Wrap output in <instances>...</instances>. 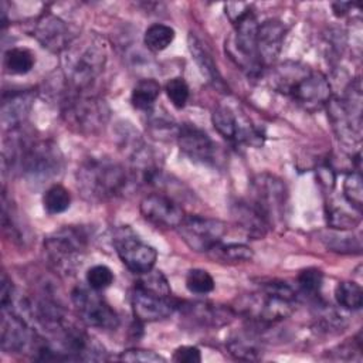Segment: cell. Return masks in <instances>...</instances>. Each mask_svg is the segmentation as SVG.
<instances>
[{
  "instance_id": "1",
  "label": "cell",
  "mask_w": 363,
  "mask_h": 363,
  "mask_svg": "<svg viewBox=\"0 0 363 363\" xmlns=\"http://www.w3.org/2000/svg\"><path fill=\"white\" fill-rule=\"evenodd\" d=\"M130 176L118 162L108 157H89L77 172V184L82 196L92 201H104L123 193Z\"/></svg>"
},
{
  "instance_id": "2",
  "label": "cell",
  "mask_w": 363,
  "mask_h": 363,
  "mask_svg": "<svg viewBox=\"0 0 363 363\" xmlns=\"http://www.w3.org/2000/svg\"><path fill=\"white\" fill-rule=\"evenodd\" d=\"M64 72L71 91H89L102 72L106 54L104 44L96 37H86L71 43L65 50Z\"/></svg>"
},
{
  "instance_id": "3",
  "label": "cell",
  "mask_w": 363,
  "mask_h": 363,
  "mask_svg": "<svg viewBox=\"0 0 363 363\" xmlns=\"http://www.w3.org/2000/svg\"><path fill=\"white\" fill-rule=\"evenodd\" d=\"M61 112L67 126L85 135L99 132L109 119L106 102L91 91L69 89L62 101Z\"/></svg>"
},
{
  "instance_id": "4",
  "label": "cell",
  "mask_w": 363,
  "mask_h": 363,
  "mask_svg": "<svg viewBox=\"0 0 363 363\" xmlns=\"http://www.w3.org/2000/svg\"><path fill=\"white\" fill-rule=\"evenodd\" d=\"M88 238L81 228L62 227L50 234L44 241L45 254L52 268L61 274L71 275L81 265L86 251Z\"/></svg>"
},
{
  "instance_id": "5",
  "label": "cell",
  "mask_w": 363,
  "mask_h": 363,
  "mask_svg": "<svg viewBox=\"0 0 363 363\" xmlns=\"http://www.w3.org/2000/svg\"><path fill=\"white\" fill-rule=\"evenodd\" d=\"M233 26L234 30L225 43V50L230 58L248 75H259L264 69L257 55V33L259 24L257 23L252 10H248L237 18Z\"/></svg>"
},
{
  "instance_id": "6",
  "label": "cell",
  "mask_w": 363,
  "mask_h": 363,
  "mask_svg": "<svg viewBox=\"0 0 363 363\" xmlns=\"http://www.w3.org/2000/svg\"><path fill=\"white\" fill-rule=\"evenodd\" d=\"M30 183H45L62 169V156L58 146L50 140L28 142L17 166Z\"/></svg>"
},
{
  "instance_id": "7",
  "label": "cell",
  "mask_w": 363,
  "mask_h": 363,
  "mask_svg": "<svg viewBox=\"0 0 363 363\" xmlns=\"http://www.w3.org/2000/svg\"><path fill=\"white\" fill-rule=\"evenodd\" d=\"M288 191L285 183L269 173H261L252 180V204L271 225L281 224L285 216Z\"/></svg>"
},
{
  "instance_id": "8",
  "label": "cell",
  "mask_w": 363,
  "mask_h": 363,
  "mask_svg": "<svg viewBox=\"0 0 363 363\" xmlns=\"http://www.w3.org/2000/svg\"><path fill=\"white\" fill-rule=\"evenodd\" d=\"M98 291L86 286H77L72 294V302L82 322L88 326L113 330L119 325V318L111 305L96 294Z\"/></svg>"
},
{
  "instance_id": "9",
  "label": "cell",
  "mask_w": 363,
  "mask_h": 363,
  "mask_svg": "<svg viewBox=\"0 0 363 363\" xmlns=\"http://www.w3.org/2000/svg\"><path fill=\"white\" fill-rule=\"evenodd\" d=\"M113 245L121 261L130 272L143 275L153 269L157 258L156 250L145 244L130 228H118L113 235Z\"/></svg>"
},
{
  "instance_id": "10",
  "label": "cell",
  "mask_w": 363,
  "mask_h": 363,
  "mask_svg": "<svg viewBox=\"0 0 363 363\" xmlns=\"http://www.w3.org/2000/svg\"><path fill=\"white\" fill-rule=\"evenodd\" d=\"M179 233L186 245L196 252H211L225 233V224L221 220L186 216L179 225Z\"/></svg>"
},
{
  "instance_id": "11",
  "label": "cell",
  "mask_w": 363,
  "mask_h": 363,
  "mask_svg": "<svg viewBox=\"0 0 363 363\" xmlns=\"http://www.w3.org/2000/svg\"><path fill=\"white\" fill-rule=\"evenodd\" d=\"M294 302L284 296L261 291L244 299L241 312L255 325L267 326L285 319L294 309Z\"/></svg>"
},
{
  "instance_id": "12",
  "label": "cell",
  "mask_w": 363,
  "mask_h": 363,
  "mask_svg": "<svg viewBox=\"0 0 363 363\" xmlns=\"http://www.w3.org/2000/svg\"><path fill=\"white\" fill-rule=\"evenodd\" d=\"M211 122L216 130L227 140L234 143H248L259 146L264 142L261 129L252 126L248 121L237 118L235 112L228 106H217L213 111Z\"/></svg>"
},
{
  "instance_id": "13",
  "label": "cell",
  "mask_w": 363,
  "mask_h": 363,
  "mask_svg": "<svg viewBox=\"0 0 363 363\" xmlns=\"http://www.w3.org/2000/svg\"><path fill=\"white\" fill-rule=\"evenodd\" d=\"M288 96H291L303 109L313 112L330 101V84L322 72L309 69L294 85Z\"/></svg>"
},
{
  "instance_id": "14",
  "label": "cell",
  "mask_w": 363,
  "mask_h": 363,
  "mask_svg": "<svg viewBox=\"0 0 363 363\" xmlns=\"http://www.w3.org/2000/svg\"><path fill=\"white\" fill-rule=\"evenodd\" d=\"M140 213L146 221L160 228H176L186 217L173 199L160 193L145 196L140 201Z\"/></svg>"
},
{
  "instance_id": "15",
  "label": "cell",
  "mask_w": 363,
  "mask_h": 363,
  "mask_svg": "<svg viewBox=\"0 0 363 363\" xmlns=\"http://www.w3.org/2000/svg\"><path fill=\"white\" fill-rule=\"evenodd\" d=\"M132 311L139 322H156L170 316L174 309H177V303L172 299V296H163L150 291H146L138 285H135L130 295Z\"/></svg>"
},
{
  "instance_id": "16",
  "label": "cell",
  "mask_w": 363,
  "mask_h": 363,
  "mask_svg": "<svg viewBox=\"0 0 363 363\" xmlns=\"http://www.w3.org/2000/svg\"><path fill=\"white\" fill-rule=\"evenodd\" d=\"M177 143L180 150L193 162L211 164L216 157V145L211 138L200 128L184 123L177 130Z\"/></svg>"
},
{
  "instance_id": "17",
  "label": "cell",
  "mask_w": 363,
  "mask_h": 363,
  "mask_svg": "<svg viewBox=\"0 0 363 363\" xmlns=\"http://www.w3.org/2000/svg\"><path fill=\"white\" fill-rule=\"evenodd\" d=\"M33 35L44 48L52 52L65 51L72 43L68 26L52 13H44L37 18L33 27Z\"/></svg>"
},
{
  "instance_id": "18",
  "label": "cell",
  "mask_w": 363,
  "mask_h": 363,
  "mask_svg": "<svg viewBox=\"0 0 363 363\" xmlns=\"http://www.w3.org/2000/svg\"><path fill=\"white\" fill-rule=\"evenodd\" d=\"M285 27L279 20H267L258 26L257 55L262 68L269 67L278 57L285 38Z\"/></svg>"
},
{
  "instance_id": "19",
  "label": "cell",
  "mask_w": 363,
  "mask_h": 363,
  "mask_svg": "<svg viewBox=\"0 0 363 363\" xmlns=\"http://www.w3.org/2000/svg\"><path fill=\"white\" fill-rule=\"evenodd\" d=\"M177 308L186 318L203 328L224 326L234 318V312L230 308L211 302H187Z\"/></svg>"
},
{
  "instance_id": "20",
  "label": "cell",
  "mask_w": 363,
  "mask_h": 363,
  "mask_svg": "<svg viewBox=\"0 0 363 363\" xmlns=\"http://www.w3.org/2000/svg\"><path fill=\"white\" fill-rule=\"evenodd\" d=\"M33 99L34 95L30 91H16L11 94H4L1 104V123L10 130L20 128V125L28 115Z\"/></svg>"
},
{
  "instance_id": "21",
  "label": "cell",
  "mask_w": 363,
  "mask_h": 363,
  "mask_svg": "<svg viewBox=\"0 0 363 363\" xmlns=\"http://www.w3.org/2000/svg\"><path fill=\"white\" fill-rule=\"evenodd\" d=\"M231 214L237 225L250 238L258 240L267 234L269 224L252 203H245V201L235 203L231 208Z\"/></svg>"
},
{
  "instance_id": "22",
  "label": "cell",
  "mask_w": 363,
  "mask_h": 363,
  "mask_svg": "<svg viewBox=\"0 0 363 363\" xmlns=\"http://www.w3.org/2000/svg\"><path fill=\"white\" fill-rule=\"evenodd\" d=\"M189 50H190L194 61L200 67V71L203 72V75H206L207 79L210 82H213L214 85H221L223 81H221V77L218 74V69H217L211 55L208 54L206 47H203V43L193 34L189 35Z\"/></svg>"
},
{
  "instance_id": "23",
  "label": "cell",
  "mask_w": 363,
  "mask_h": 363,
  "mask_svg": "<svg viewBox=\"0 0 363 363\" xmlns=\"http://www.w3.org/2000/svg\"><path fill=\"white\" fill-rule=\"evenodd\" d=\"M35 55L28 48L13 47L4 54V68L9 74L24 75L33 69Z\"/></svg>"
},
{
  "instance_id": "24",
  "label": "cell",
  "mask_w": 363,
  "mask_h": 363,
  "mask_svg": "<svg viewBox=\"0 0 363 363\" xmlns=\"http://www.w3.org/2000/svg\"><path fill=\"white\" fill-rule=\"evenodd\" d=\"M160 94V85L152 78L139 81L132 91V105L139 111H150Z\"/></svg>"
},
{
  "instance_id": "25",
  "label": "cell",
  "mask_w": 363,
  "mask_h": 363,
  "mask_svg": "<svg viewBox=\"0 0 363 363\" xmlns=\"http://www.w3.org/2000/svg\"><path fill=\"white\" fill-rule=\"evenodd\" d=\"M227 347L233 356L241 360H257L259 357V345L251 333H238L227 342Z\"/></svg>"
},
{
  "instance_id": "26",
  "label": "cell",
  "mask_w": 363,
  "mask_h": 363,
  "mask_svg": "<svg viewBox=\"0 0 363 363\" xmlns=\"http://www.w3.org/2000/svg\"><path fill=\"white\" fill-rule=\"evenodd\" d=\"M335 299L342 308L357 311L363 303V291L360 285L353 281H342L336 285Z\"/></svg>"
},
{
  "instance_id": "27",
  "label": "cell",
  "mask_w": 363,
  "mask_h": 363,
  "mask_svg": "<svg viewBox=\"0 0 363 363\" xmlns=\"http://www.w3.org/2000/svg\"><path fill=\"white\" fill-rule=\"evenodd\" d=\"M174 40V30L170 26L156 23L147 27L145 31V45L152 51H163L166 50Z\"/></svg>"
},
{
  "instance_id": "28",
  "label": "cell",
  "mask_w": 363,
  "mask_h": 363,
  "mask_svg": "<svg viewBox=\"0 0 363 363\" xmlns=\"http://www.w3.org/2000/svg\"><path fill=\"white\" fill-rule=\"evenodd\" d=\"M43 204L48 214L64 213L71 204V194L61 184H52L45 190L43 196Z\"/></svg>"
},
{
  "instance_id": "29",
  "label": "cell",
  "mask_w": 363,
  "mask_h": 363,
  "mask_svg": "<svg viewBox=\"0 0 363 363\" xmlns=\"http://www.w3.org/2000/svg\"><path fill=\"white\" fill-rule=\"evenodd\" d=\"M343 197L349 206H352L357 211H362L363 186H362V176L359 172H352L345 177Z\"/></svg>"
},
{
  "instance_id": "30",
  "label": "cell",
  "mask_w": 363,
  "mask_h": 363,
  "mask_svg": "<svg viewBox=\"0 0 363 363\" xmlns=\"http://www.w3.org/2000/svg\"><path fill=\"white\" fill-rule=\"evenodd\" d=\"M186 286L191 294L204 295L214 289V279L206 269L193 268L186 275Z\"/></svg>"
},
{
  "instance_id": "31",
  "label": "cell",
  "mask_w": 363,
  "mask_h": 363,
  "mask_svg": "<svg viewBox=\"0 0 363 363\" xmlns=\"http://www.w3.org/2000/svg\"><path fill=\"white\" fill-rule=\"evenodd\" d=\"M217 258L228 262H242L250 261L252 258V250L244 244H227L221 245V242L211 251Z\"/></svg>"
},
{
  "instance_id": "32",
  "label": "cell",
  "mask_w": 363,
  "mask_h": 363,
  "mask_svg": "<svg viewBox=\"0 0 363 363\" xmlns=\"http://www.w3.org/2000/svg\"><path fill=\"white\" fill-rule=\"evenodd\" d=\"M136 285L146 291H150L163 296H172V289L169 286V282L160 271H149L143 274Z\"/></svg>"
},
{
  "instance_id": "33",
  "label": "cell",
  "mask_w": 363,
  "mask_h": 363,
  "mask_svg": "<svg viewBox=\"0 0 363 363\" xmlns=\"http://www.w3.org/2000/svg\"><path fill=\"white\" fill-rule=\"evenodd\" d=\"M298 286L305 295L315 296L319 294L323 282V274L318 268H306L298 274Z\"/></svg>"
},
{
  "instance_id": "34",
  "label": "cell",
  "mask_w": 363,
  "mask_h": 363,
  "mask_svg": "<svg viewBox=\"0 0 363 363\" xmlns=\"http://www.w3.org/2000/svg\"><path fill=\"white\" fill-rule=\"evenodd\" d=\"M326 214H328V224L332 228H337V230L353 228L360 221L359 214L353 216L352 213L346 211L343 207H339V206H330Z\"/></svg>"
},
{
  "instance_id": "35",
  "label": "cell",
  "mask_w": 363,
  "mask_h": 363,
  "mask_svg": "<svg viewBox=\"0 0 363 363\" xmlns=\"http://www.w3.org/2000/svg\"><path fill=\"white\" fill-rule=\"evenodd\" d=\"M166 95L170 99V102L176 106V108H183L187 104L190 91H189V85L186 84V81L180 77L177 78H172L167 84H166Z\"/></svg>"
},
{
  "instance_id": "36",
  "label": "cell",
  "mask_w": 363,
  "mask_h": 363,
  "mask_svg": "<svg viewBox=\"0 0 363 363\" xmlns=\"http://www.w3.org/2000/svg\"><path fill=\"white\" fill-rule=\"evenodd\" d=\"M113 282V272L106 265H94L86 272V284L95 291H102Z\"/></svg>"
},
{
  "instance_id": "37",
  "label": "cell",
  "mask_w": 363,
  "mask_h": 363,
  "mask_svg": "<svg viewBox=\"0 0 363 363\" xmlns=\"http://www.w3.org/2000/svg\"><path fill=\"white\" fill-rule=\"evenodd\" d=\"M326 245L332 251H339V252H352L356 250V252H360V242L357 238H353L352 235H345L343 233L337 234H330L323 238Z\"/></svg>"
},
{
  "instance_id": "38",
  "label": "cell",
  "mask_w": 363,
  "mask_h": 363,
  "mask_svg": "<svg viewBox=\"0 0 363 363\" xmlns=\"http://www.w3.org/2000/svg\"><path fill=\"white\" fill-rule=\"evenodd\" d=\"M121 362H129V363H159V362H166L164 357L160 354L146 350V349H128L123 350L119 354Z\"/></svg>"
},
{
  "instance_id": "39",
  "label": "cell",
  "mask_w": 363,
  "mask_h": 363,
  "mask_svg": "<svg viewBox=\"0 0 363 363\" xmlns=\"http://www.w3.org/2000/svg\"><path fill=\"white\" fill-rule=\"evenodd\" d=\"M172 359L177 363H199L201 354L196 346H180L174 350Z\"/></svg>"
},
{
  "instance_id": "40",
  "label": "cell",
  "mask_w": 363,
  "mask_h": 363,
  "mask_svg": "<svg viewBox=\"0 0 363 363\" xmlns=\"http://www.w3.org/2000/svg\"><path fill=\"white\" fill-rule=\"evenodd\" d=\"M318 173H319V180H320V183H323L326 187H333V184H335V174H333V170L330 169V167H320L319 170H318Z\"/></svg>"
},
{
  "instance_id": "41",
  "label": "cell",
  "mask_w": 363,
  "mask_h": 363,
  "mask_svg": "<svg viewBox=\"0 0 363 363\" xmlns=\"http://www.w3.org/2000/svg\"><path fill=\"white\" fill-rule=\"evenodd\" d=\"M353 4L352 3H333L332 4V9H333V13H335V16H337V17H342V16H345L347 11H349V9L352 7Z\"/></svg>"
}]
</instances>
